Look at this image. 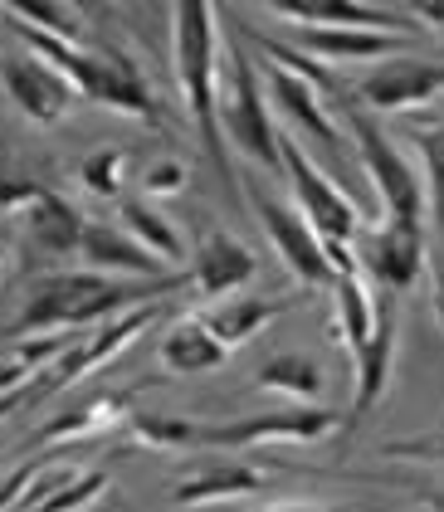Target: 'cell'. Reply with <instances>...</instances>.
<instances>
[{
  "label": "cell",
  "mask_w": 444,
  "mask_h": 512,
  "mask_svg": "<svg viewBox=\"0 0 444 512\" xmlns=\"http://www.w3.org/2000/svg\"><path fill=\"white\" fill-rule=\"evenodd\" d=\"M230 361V347H220L210 332L201 327V317H181L171 332L162 337V366L176 376H201Z\"/></svg>",
  "instance_id": "cell-25"
},
{
  "label": "cell",
  "mask_w": 444,
  "mask_h": 512,
  "mask_svg": "<svg viewBox=\"0 0 444 512\" xmlns=\"http://www.w3.org/2000/svg\"><path fill=\"white\" fill-rule=\"evenodd\" d=\"M405 44H410V35L362 30V25L298 30V54H308V59H391V54H401Z\"/></svg>",
  "instance_id": "cell-20"
},
{
  "label": "cell",
  "mask_w": 444,
  "mask_h": 512,
  "mask_svg": "<svg viewBox=\"0 0 444 512\" xmlns=\"http://www.w3.org/2000/svg\"><path fill=\"white\" fill-rule=\"evenodd\" d=\"M254 274H259V259H254L235 235L215 230V235L201 239V249H196V259H191L186 283H191L201 298L220 303V298H230V293H244V288L254 283Z\"/></svg>",
  "instance_id": "cell-14"
},
{
  "label": "cell",
  "mask_w": 444,
  "mask_h": 512,
  "mask_svg": "<svg viewBox=\"0 0 444 512\" xmlns=\"http://www.w3.org/2000/svg\"><path fill=\"white\" fill-rule=\"evenodd\" d=\"M79 254L83 264L93 269V274H142V278H166L176 274V269H166L162 259H152L137 239L127 235L122 225H108V220H83V235H79Z\"/></svg>",
  "instance_id": "cell-17"
},
{
  "label": "cell",
  "mask_w": 444,
  "mask_h": 512,
  "mask_svg": "<svg viewBox=\"0 0 444 512\" xmlns=\"http://www.w3.org/2000/svg\"><path fill=\"white\" fill-rule=\"evenodd\" d=\"M186 278L181 274H166V278H108V274H49L35 283L30 303L20 322L10 327V342L15 337H44V332H64V327H83L93 317H113V313H127L137 303H152V298H171Z\"/></svg>",
  "instance_id": "cell-1"
},
{
  "label": "cell",
  "mask_w": 444,
  "mask_h": 512,
  "mask_svg": "<svg viewBox=\"0 0 444 512\" xmlns=\"http://www.w3.org/2000/svg\"><path fill=\"white\" fill-rule=\"evenodd\" d=\"M264 10H274L283 20H293L298 30H332V25H362V30H391V35H410V20L366 5V0H254Z\"/></svg>",
  "instance_id": "cell-16"
},
{
  "label": "cell",
  "mask_w": 444,
  "mask_h": 512,
  "mask_svg": "<svg viewBox=\"0 0 444 512\" xmlns=\"http://www.w3.org/2000/svg\"><path fill=\"white\" fill-rule=\"evenodd\" d=\"M10 15H15V25H25V30H40V35H54V40H79V10H74V0H0Z\"/></svg>",
  "instance_id": "cell-28"
},
{
  "label": "cell",
  "mask_w": 444,
  "mask_h": 512,
  "mask_svg": "<svg viewBox=\"0 0 444 512\" xmlns=\"http://www.w3.org/2000/svg\"><path fill=\"white\" fill-rule=\"evenodd\" d=\"M44 469H49V459H30V464H20L15 473H5V478H0V512L15 508V503L35 488V478H40Z\"/></svg>",
  "instance_id": "cell-33"
},
{
  "label": "cell",
  "mask_w": 444,
  "mask_h": 512,
  "mask_svg": "<svg viewBox=\"0 0 444 512\" xmlns=\"http://www.w3.org/2000/svg\"><path fill=\"white\" fill-rule=\"evenodd\" d=\"M127 415H132V391H98L79 400L74 410H64V415H54L49 425L35 430V444H64V439H88V434H108L127 425Z\"/></svg>",
  "instance_id": "cell-19"
},
{
  "label": "cell",
  "mask_w": 444,
  "mask_h": 512,
  "mask_svg": "<svg viewBox=\"0 0 444 512\" xmlns=\"http://www.w3.org/2000/svg\"><path fill=\"white\" fill-rule=\"evenodd\" d=\"M420 503H425L430 512H444V488H425V493H420Z\"/></svg>",
  "instance_id": "cell-37"
},
{
  "label": "cell",
  "mask_w": 444,
  "mask_h": 512,
  "mask_svg": "<svg viewBox=\"0 0 444 512\" xmlns=\"http://www.w3.org/2000/svg\"><path fill=\"white\" fill-rule=\"evenodd\" d=\"M235 30V25H230ZM225 79H220V137H230L249 161H259L264 171H279V127L269 118V98H264V79L249 59V49L230 44V59H225Z\"/></svg>",
  "instance_id": "cell-5"
},
{
  "label": "cell",
  "mask_w": 444,
  "mask_h": 512,
  "mask_svg": "<svg viewBox=\"0 0 444 512\" xmlns=\"http://www.w3.org/2000/svg\"><path fill=\"white\" fill-rule=\"evenodd\" d=\"M249 200H254V215H259V225H264L269 244L279 249L283 269L298 278L303 288H332V283H337V269H332V259H327L323 239L308 230V220H303L293 205L264 196V191H254Z\"/></svg>",
  "instance_id": "cell-10"
},
{
  "label": "cell",
  "mask_w": 444,
  "mask_h": 512,
  "mask_svg": "<svg viewBox=\"0 0 444 512\" xmlns=\"http://www.w3.org/2000/svg\"><path fill=\"white\" fill-rule=\"evenodd\" d=\"M171 54L205 157L215 161L225 186H235V166L225 161V137H220V30L210 0H171Z\"/></svg>",
  "instance_id": "cell-2"
},
{
  "label": "cell",
  "mask_w": 444,
  "mask_h": 512,
  "mask_svg": "<svg viewBox=\"0 0 444 512\" xmlns=\"http://www.w3.org/2000/svg\"><path fill=\"white\" fill-rule=\"evenodd\" d=\"M283 313L279 298H249V293H230V298H220V303H210L201 317V327L220 342V347H240L249 342L254 332H264L274 317Z\"/></svg>",
  "instance_id": "cell-23"
},
{
  "label": "cell",
  "mask_w": 444,
  "mask_h": 512,
  "mask_svg": "<svg viewBox=\"0 0 444 512\" xmlns=\"http://www.w3.org/2000/svg\"><path fill=\"white\" fill-rule=\"evenodd\" d=\"M415 147L425 157V220H435V249H430V269H435V313L444 322V122L440 127H420L415 132Z\"/></svg>",
  "instance_id": "cell-21"
},
{
  "label": "cell",
  "mask_w": 444,
  "mask_h": 512,
  "mask_svg": "<svg viewBox=\"0 0 444 512\" xmlns=\"http://www.w3.org/2000/svg\"><path fill=\"white\" fill-rule=\"evenodd\" d=\"M444 449V430L440 439H425V444H391V454H440Z\"/></svg>",
  "instance_id": "cell-36"
},
{
  "label": "cell",
  "mask_w": 444,
  "mask_h": 512,
  "mask_svg": "<svg viewBox=\"0 0 444 512\" xmlns=\"http://www.w3.org/2000/svg\"><path fill=\"white\" fill-rule=\"evenodd\" d=\"M269 483V473L244 464V459H215V464H201L186 478L171 483V503L176 508H210V503H230V498H249Z\"/></svg>",
  "instance_id": "cell-18"
},
{
  "label": "cell",
  "mask_w": 444,
  "mask_h": 512,
  "mask_svg": "<svg viewBox=\"0 0 444 512\" xmlns=\"http://www.w3.org/2000/svg\"><path fill=\"white\" fill-rule=\"evenodd\" d=\"M279 171L293 186V210L308 220V230L323 239L327 259L337 274H357V259H352V239L362 235V215H357V200L347 196L327 171H318V161L308 157L293 132H279Z\"/></svg>",
  "instance_id": "cell-4"
},
{
  "label": "cell",
  "mask_w": 444,
  "mask_h": 512,
  "mask_svg": "<svg viewBox=\"0 0 444 512\" xmlns=\"http://www.w3.org/2000/svg\"><path fill=\"white\" fill-rule=\"evenodd\" d=\"M0 88H5V98L35 127L64 122L69 108L79 103V93L69 88V79L54 64H44L40 54H5L0 59Z\"/></svg>",
  "instance_id": "cell-11"
},
{
  "label": "cell",
  "mask_w": 444,
  "mask_h": 512,
  "mask_svg": "<svg viewBox=\"0 0 444 512\" xmlns=\"http://www.w3.org/2000/svg\"><path fill=\"white\" fill-rule=\"evenodd\" d=\"M396 293H381L376 288V332H371V342H366L362 352L352 356V366H357V391H352V410H347V420H342V430H357L366 415L376 410V400L386 391V381H391V361H396V303H391Z\"/></svg>",
  "instance_id": "cell-13"
},
{
  "label": "cell",
  "mask_w": 444,
  "mask_h": 512,
  "mask_svg": "<svg viewBox=\"0 0 444 512\" xmlns=\"http://www.w3.org/2000/svg\"><path fill=\"white\" fill-rule=\"evenodd\" d=\"M15 30L30 44V54H40L44 64H54L69 79V88L79 98L98 103V108H113V113H127L147 127H162V108H157L152 88L127 54H118V49H74L69 40H54L40 30H25V25H15Z\"/></svg>",
  "instance_id": "cell-3"
},
{
  "label": "cell",
  "mask_w": 444,
  "mask_h": 512,
  "mask_svg": "<svg viewBox=\"0 0 444 512\" xmlns=\"http://www.w3.org/2000/svg\"><path fill=\"white\" fill-rule=\"evenodd\" d=\"M181 186H186V161H157V166H147V171H142V181H137L142 200L176 196Z\"/></svg>",
  "instance_id": "cell-32"
},
{
  "label": "cell",
  "mask_w": 444,
  "mask_h": 512,
  "mask_svg": "<svg viewBox=\"0 0 444 512\" xmlns=\"http://www.w3.org/2000/svg\"><path fill=\"white\" fill-rule=\"evenodd\" d=\"M127 434L147 449H191V444H205V425L196 420H176V415H127Z\"/></svg>",
  "instance_id": "cell-29"
},
{
  "label": "cell",
  "mask_w": 444,
  "mask_h": 512,
  "mask_svg": "<svg viewBox=\"0 0 444 512\" xmlns=\"http://www.w3.org/2000/svg\"><path fill=\"white\" fill-rule=\"evenodd\" d=\"M259 79H264V88H269V98L279 103V113L293 122V132L313 137L323 152H342V127L327 118L323 93H318L313 83L298 79V74H288V69H279V64H269Z\"/></svg>",
  "instance_id": "cell-15"
},
{
  "label": "cell",
  "mask_w": 444,
  "mask_h": 512,
  "mask_svg": "<svg viewBox=\"0 0 444 512\" xmlns=\"http://www.w3.org/2000/svg\"><path fill=\"white\" fill-rule=\"evenodd\" d=\"M0 264H5V239H0Z\"/></svg>",
  "instance_id": "cell-39"
},
{
  "label": "cell",
  "mask_w": 444,
  "mask_h": 512,
  "mask_svg": "<svg viewBox=\"0 0 444 512\" xmlns=\"http://www.w3.org/2000/svg\"><path fill=\"white\" fill-rule=\"evenodd\" d=\"M410 10H415L430 30H444V0H410Z\"/></svg>",
  "instance_id": "cell-35"
},
{
  "label": "cell",
  "mask_w": 444,
  "mask_h": 512,
  "mask_svg": "<svg viewBox=\"0 0 444 512\" xmlns=\"http://www.w3.org/2000/svg\"><path fill=\"white\" fill-rule=\"evenodd\" d=\"M20 225H25V239H30L40 254H49V259L79 254L83 215L64 196H54V191H40L30 210H20Z\"/></svg>",
  "instance_id": "cell-22"
},
{
  "label": "cell",
  "mask_w": 444,
  "mask_h": 512,
  "mask_svg": "<svg viewBox=\"0 0 444 512\" xmlns=\"http://www.w3.org/2000/svg\"><path fill=\"white\" fill-rule=\"evenodd\" d=\"M254 386L259 391H274V395H293V405H318L327 376H323V366H318V356L279 352L254 371Z\"/></svg>",
  "instance_id": "cell-26"
},
{
  "label": "cell",
  "mask_w": 444,
  "mask_h": 512,
  "mask_svg": "<svg viewBox=\"0 0 444 512\" xmlns=\"http://www.w3.org/2000/svg\"><path fill=\"white\" fill-rule=\"evenodd\" d=\"M44 186L40 181H25V176H0V210H10V215H20V210H30L35 196H40Z\"/></svg>",
  "instance_id": "cell-34"
},
{
  "label": "cell",
  "mask_w": 444,
  "mask_h": 512,
  "mask_svg": "<svg viewBox=\"0 0 444 512\" xmlns=\"http://www.w3.org/2000/svg\"><path fill=\"white\" fill-rule=\"evenodd\" d=\"M166 313H171V298H152V303H137V308H127L122 317L103 322V327H98V337H88V342H69L64 352L44 366V376H35V381L25 386V405H30V400H44V395H54V391H69L74 381L93 376L98 366L118 361V356L127 352L147 327H157Z\"/></svg>",
  "instance_id": "cell-7"
},
{
  "label": "cell",
  "mask_w": 444,
  "mask_h": 512,
  "mask_svg": "<svg viewBox=\"0 0 444 512\" xmlns=\"http://www.w3.org/2000/svg\"><path fill=\"white\" fill-rule=\"evenodd\" d=\"M352 259L357 274L371 278V288L381 293H405L415 288L430 259V235L425 225H405V220H381L376 230L352 239Z\"/></svg>",
  "instance_id": "cell-8"
},
{
  "label": "cell",
  "mask_w": 444,
  "mask_h": 512,
  "mask_svg": "<svg viewBox=\"0 0 444 512\" xmlns=\"http://www.w3.org/2000/svg\"><path fill=\"white\" fill-rule=\"evenodd\" d=\"M122 171H127V152L118 147H103V152H88L79 166V181L88 196H103V200H118L122 196Z\"/></svg>",
  "instance_id": "cell-31"
},
{
  "label": "cell",
  "mask_w": 444,
  "mask_h": 512,
  "mask_svg": "<svg viewBox=\"0 0 444 512\" xmlns=\"http://www.w3.org/2000/svg\"><path fill=\"white\" fill-rule=\"evenodd\" d=\"M269 512H332V508H313V503H283V508H269Z\"/></svg>",
  "instance_id": "cell-38"
},
{
  "label": "cell",
  "mask_w": 444,
  "mask_h": 512,
  "mask_svg": "<svg viewBox=\"0 0 444 512\" xmlns=\"http://www.w3.org/2000/svg\"><path fill=\"white\" fill-rule=\"evenodd\" d=\"M332 298H337V337L347 356H357L376 332V288L362 274H337Z\"/></svg>",
  "instance_id": "cell-27"
},
{
  "label": "cell",
  "mask_w": 444,
  "mask_h": 512,
  "mask_svg": "<svg viewBox=\"0 0 444 512\" xmlns=\"http://www.w3.org/2000/svg\"><path fill=\"white\" fill-rule=\"evenodd\" d=\"M118 220H122V230L137 239L152 259H162L166 269H181V264H186V239H181V230L166 220L152 200L118 196Z\"/></svg>",
  "instance_id": "cell-24"
},
{
  "label": "cell",
  "mask_w": 444,
  "mask_h": 512,
  "mask_svg": "<svg viewBox=\"0 0 444 512\" xmlns=\"http://www.w3.org/2000/svg\"><path fill=\"white\" fill-rule=\"evenodd\" d=\"M337 108H342L347 137H352V147H357V157H362L366 176H371V186H376V196L386 205V220L425 225V215H430V210H425V186H420V176L410 171V161L401 157V147L381 132V122L366 118L352 93L337 98Z\"/></svg>",
  "instance_id": "cell-6"
},
{
  "label": "cell",
  "mask_w": 444,
  "mask_h": 512,
  "mask_svg": "<svg viewBox=\"0 0 444 512\" xmlns=\"http://www.w3.org/2000/svg\"><path fill=\"white\" fill-rule=\"evenodd\" d=\"M444 93V59H415V54H391L386 64L366 69L357 98L376 113H415Z\"/></svg>",
  "instance_id": "cell-12"
},
{
  "label": "cell",
  "mask_w": 444,
  "mask_h": 512,
  "mask_svg": "<svg viewBox=\"0 0 444 512\" xmlns=\"http://www.w3.org/2000/svg\"><path fill=\"white\" fill-rule=\"evenodd\" d=\"M342 430V415L327 405H288L269 415H244L230 425H205L210 449H249V444H318Z\"/></svg>",
  "instance_id": "cell-9"
},
{
  "label": "cell",
  "mask_w": 444,
  "mask_h": 512,
  "mask_svg": "<svg viewBox=\"0 0 444 512\" xmlns=\"http://www.w3.org/2000/svg\"><path fill=\"white\" fill-rule=\"evenodd\" d=\"M108 478H113L108 469L64 473V478L44 493L40 503H35V512H83V508H93V503L108 493Z\"/></svg>",
  "instance_id": "cell-30"
}]
</instances>
